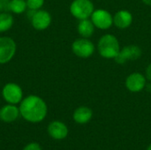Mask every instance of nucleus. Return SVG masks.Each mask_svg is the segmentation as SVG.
<instances>
[{
  "instance_id": "4468645a",
  "label": "nucleus",
  "mask_w": 151,
  "mask_h": 150,
  "mask_svg": "<svg viewBox=\"0 0 151 150\" xmlns=\"http://www.w3.org/2000/svg\"><path fill=\"white\" fill-rule=\"evenodd\" d=\"M93 117V111L90 108L87 106L78 107L73 114V118L75 123L79 125L88 124Z\"/></svg>"
},
{
  "instance_id": "423d86ee",
  "label": "nucleus",
  "mask_w": 151,
  "mask_h": 150,
  "mask_svg": "<svg viewBox=\"0 0 151 150\" xmlns=\"http://www.w3.org/2000/svg\"><path fill=\"white\" fill-rule=\"evenodd\" d=\"M73 52L79 57L88 58L91 57L95 51V45L88 38H79L72 44Z\"/></svg>"
},
{
  "instance_id": "20e7f679",
  "label": "nucleus",
  "mask_w": 151,
  "mask_h": 150,
  "mask_svg": "<svg viewBox=\"0 0 151 150\" xmlns=\"http://www.w3.org/2000/svg\"><path fill=\"white\" fill-rule=\"evenodd\" d=\"M2 97L6 103L17 105L23 99V90L19 84L9 82L2 88Z\"/></svg>"
},
{
  "instance_id": "f3484780",
  "label": "nucleus",
  "mask_w": 151,
  "mask_h": 150,
  "mask_svg": "<svg viewBox=\"0 0 151 150\" xmlns=\"http://www.w3.org/2000/svg\"><path fill=\"white\" fill-rule=\"evenodd\" d=\"M8 9L11 12L15 14H21L27 10L26 0H9Z\"/></svg>"
},
{
  "instance_id": "7ed1b4c3",
  "label": "nucleus",
  "mask_w": 151,
  "mask_h": 150,
  "mask_svg": "<svg viewBox=\"0 0 151 150\" xmlns=\"http://www.w3.org/2000/svg\"><path fill=\"white\" fill-rule=\"evenodd\" d=\"M94 11V4L90 0H73L70 5L71 14L80 20L91 17Z\"/></svg>"
},
{
  "instance_id": "1a4fd4ad",
  "label": "nucleus",
  "mask_w": 151,
  "mask_h": 150,
  "mask_svg": "<svg viewBox=\"0 0 151 150\" xmlns=\"http://www.w3.org/2000/svg\"><path fill=\"white\" fill-rule=\"evenodd\" d=\"M91 20L95 27L99 29H107L113 24V17L108 11L104 9L95 10L91 15Z\"/></svg>"
},
{
  "instance_id": "9b49d317",
  "label": "nucleus",
  "mask_w": 151,
  "mask_h": 150,
  "mask_svg": "<svg viewBox=\"0 0 151 150\" xmlns=\"http://www.w3.org/2000/svg\"><path fill=\"white\" fill-rule=\"evenodd\" d=\"M126 87L130 92H141L146 87V78L140 72H133L127 78Z\"/></svg>"
},
{
  "instance_id": "39448f33",
  "label": "nucleus",
  "mask_w": 151,
  "mask_h": 150,
  "mask_svg": "<svg viewBox=\"0 0 151 150\" xmlns=\"http://www.w3.org/2000/svg\"><path fill=\"white\" fill-rule=\"evenodd\" d=\"M17 45L15 41L8 36L0 37V65L9 63L15 56Z\"/></svg>"
},
{
  "instance_id": "f257e3e1",
  "label": "nucleus",
  "mask_w": 151,
  "mask_h": 150,
  "mask_svg": "<svg viewBox=\"0 0 151 150\" xmlns=\"http://www.w3.org/2000/svg\"><path fill=\"white\" fill-rule=\"evenodd\" d=\"M19 108L21 118L29 123H40L48 114L47 103L42 97L35 95L23 98Z\"/></svg>"
},
{
  "instance_id": "412c9836",
  "label": "nucleus",
  "mask_w": 151,
  "mask_h": 150,
  "mask_svg": "<svg viewBox=\"0 0 151 150\" xmlns=\"http://www.w3.org/2000/svg\"><path fill=\"white\" fill-rule=\"evenodd\" d=\"M146 78L149 80L151 81V64H150L149 66L147 67V70H146Z\"/></svg>"
},
{
  "instance_id": "f03ea898",
  "label": "nucleus",
  "mask_w": 151,
  "mask_h": 150,
  "mask_svg": "<svg viewBox=\"0 0 151 150\" xmlns=\"http://www.w3.org/2000/svg\"><path fill=\"white\" fill-rule=\"evenodd\" d=\"M120 50L119 42L116 36L111 34H104L101 37L98 42V51L99 54L108 59L115 58Z\"/></svg>"
},
{
  "instance_id": "5701e85b",
  "label": "nucleus",
  "mask_w": 151,
  "mask_h": 150,
  "mask_svg": "<svg viewBox=\"0 0 151 150\" xmlns=\"http://www.w3.org/2000/svg\"><path fill=\"white\" fill-rule=\"evenodd\" d=\"M147 150H151V144H150V145H149V147L147 148Z\"/></svg>"
},
{
  "instance_id": "6e6552de",
  "label": "nucleus",
  "mask_w": 151,
  "mask_h": 150,
  "mask_svg": "<svg viewBox=\"0 0 151 150\" xmlns=\"http://www.w3.org/2000/svg\"><path fill=\"white\" fill-rule=\"evenodd\" d=\"M142 51L136 45H127L119 50L118 56L114 58L119 65H124L129 60H136L142 57Z\"/></svg>"
},
{
  "instance_id": "6ab92c4d",
  "label": "nucleus",
  "mask_w": 151,
  "mask_h": 150,
  "mask_svg": "<svg viewBox=\"0 0 151 150\" xmlns=\"http://www.w3.org/2000/svg\"><path fill=\"white\" fill-rule=\"evenodd\" d=\"M22 150H42V147L37 142H30L27 144Z\"/></svg>"
},
{
  "instance_id": "9d476101",
  "label": "nucleus",
  "mask_w": 151,
  "mask_h": 150,
  "mask_svg": "<svg viewBox=\"0 0 151 150\" xmlns=\"http://www.w3.org/2000/svg\"><path fill=\"white\" fill-rule=\"evenodd\" d=\"M49 135L56 141H62L68 135L69 130L67 126L59 120H55L50 123L47 128Z\"/></svg>"
},
{
  "instance_id": "ddd939ff",
  "label": "nucleus",
  "mask_w": 151,
  "mask_h": 150,
  "mask_svg": "<svg viewBox=\"0 0 151 150\" xmlns=\"http://www.w3.org/2000/svg\"><path fill=\"white\" fill-rule=\"evenodd\" d=\"M133 22V15L127 10L119 11L113 17V24L119 29H126Z\"/></svg>"
},
{
  "instance_id": "2eb2a0df",
  "label": "nucleus",
  "mask_w": 151,
  "mask_h": 150,
  "mask_svg": "<svg viewBox=\"0 0 151 150\" xmlns=\"http://www.w3.org/2000/svg\"><path fill=\"white\" fill-rule=\"evenodd\" d=\"M95 25L93 24L92 20L88 19H81L78 26H77V30L79 34L81 37L84 38H89L92 36V34L95 32Z\"/></svg>"
},
{
  "instance_id": "dca6fc26",
  "label": "nucleus",
  "mask_w": 151,
  "mask_h": 150,
  "mask_svg": "<svg viewBox=\"0 0 151 150\" xmlns=\"http://www.w3.org/2000/svg\"><path fill=\"white\" fill-rule=\"evenodd\" d=\"M14 24L13 16L7 12L2 11L0 12V34L9 31Z\"/></svg>"
},
{
  "instance_id": "0eeeda50",
  "label": "nucleus",
  "mask_w": 151,
  "mask_h": 150,
  "mask_svg": "<svg viewBox=\"0 0 151 150\" xmlns=\"http://www.w3.org/2000/svg\"><path fill=\"white\" fill-rule=\"evenodd\" d=\"M30 21L32 27L35 30L43 31L50 26L52 18L49 11L40 9L34 11V13L30 17Z\"/></svg>"
},
{
  "instance_id": "aec40b11",
  "label": "nucleus",
  "mask_w": 151,
  "mask_h": 150,
  "mask_svg": "<svg viewBox=\"0 0 151 150\" xmlns=\"http://www.w3.org/2000/svg\"><path fill=\"white\" fill-rule=\"evenodd\" d=\"M9 11L8 9V1L0 0V12Z\"/></svg>"
},
{
  "instance_id": "b1692460",
  "label": "nucleus",
  "mask_w": 151,
  "mask_h": 150,
  "mask_svg": "<svg viewBox=\"0 0 151 150\" xmlns=\"http://www.w3.org/2000/svg\"><path fill=\"white\" fill-rule=\"evenodd\" d=\"M4 1H9V0H4Z\"/></svg>"
},
{
  "instance_id": "f8f14e48",
  "label": "nucleus",
  "mask_w": 151,
  "mask_h": 150,
  "mask_svg": "<svg viewBox=\"0 0 151 150\" xmlns=\"http://www.w3.org/2000/svg\"><path fill=\"white\" fill-rule=\"evenodd\" d=\"M19 116V108L16 104L7 103L0 109V120L4 123L14 122Z\"/></svg>"
},
{
  "instance_id": "a211bd4d",
  "label": "nucleus",
  "mask_w": 151,
  "mask_h": 150,
  "mask_svg": "<svg viewBox=\"0 0 151 150\" xmlns=\"http://www.w3.org/2000/svg\"><path fill=\"white\" fill-rule=\"evenodd\" d=\"M26 1L27 5V10H32V11H38L44 4V0H26Z\"/></svg>"
},
{
  "instance_id": "4be33fe9",
  "label": "nucleus",
  "mask_w": 151,
  "mask_h": 150,
  "mask_svg": "<svg viewBox=\"0 0 151 150\" xmlns=\"http://www.w3.org/2000/svg\"><path fill=\"white\" fill-rule=\"evenodd\" d=\"M142 2L148 5H151V0H142Z\"/></svg>"
}]
</instances>
